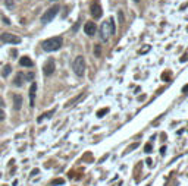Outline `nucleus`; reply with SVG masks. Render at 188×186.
I'll use <instances>...</instances> for the list:
<instances>
[{
  "label": "nucleus",
  "instance_id": "obj_1",
  "mask_svg": "<svg viewBox=\"0 0 188 186\" xmlns=\"http://www.w3.org/2000/svg\"><path fill=\"white\" fill-rule=\"evenodd\" d=\"M63 44V40L62 37H51V38H47L41 42V47L44 51H57Z\"/></svg>",
  "mask_w": 188,
  "mask_h": 186
},
{
  "label": "nucleus",
  "instance_id": "obj_2",
  "mask_svg": "<svg viewBox=\"0 0 188 186\" xmlns=\"http://www.w3.org/2000/svg\"><path fill=\"white\" fill-rule=\"evenodd\" d=\"M113 34H115L113 19H109L107 22H103V25L100 28V37H101V40H103V41H107Z\"/></svg>",
  "mask_w": 188,
  "mask_h": 186
},
{
  "label": "nucleus",
  "instance_id": "obj_3",
  "mask_svg": "<svg viewBox=\"0 0 188 186\" xmlns=\"http://www.w3.org/2000/svg\"><path fill=\"white\" fill-rule=\"evenodd\" d=\"M72 69H74L76 76H82L85 73V59H84V56H76L75 57L74 63H72Z\"/></svg>",
  "mask_w": 188,
  "mask_h": 186
},
{
  "label": "nucleus",
  "instance_id": "obj_4",
  "mask_svg": "<svg viewBox=\"0 0 188 186\" xmlns=\"http://www.w3.org/2000/svg\"><path fill=\"white\" fill-rule=\"evenodd\" d=\"M59 6H53V8H50V9H47L43 15H41V22L43 24H49V22H51L55 18H56V15L59 13Z\"/></svg>",
  "mask_w": 188,
  "mask_h": 186
},
{
  "label": "nucleus",
  "instance_id": "obj_5",
  "mask_svg": "<svg viewBox=\"0 0 188 186\" xmlns=\"http://www.w3.org/2000/svg\"><path fill=\"white\" fill-rule=\"evenodd\" d=\"M0 40L6 44H19L21 42V38L16 37L15 34H10V32H3L0 35Z\"/></svg>",
  "mask_w": 188,
  "mask_h": 186
},
{
  "label": "nucleus",
  "instance_id": "obj_6",
  "mask_svg": "<svg viewBox=\"0 0 188 186\" xmlns=\"http://www.w3.org/2000/svg\"><path fill=\"white\" fill-rule=\"evenodd\" d=\"M91 15L94 19H98V18H101L103 15V10H101V6H100V2L98 0H94L93 3H91Z\"/></svg>",
  "mask_w": 188,
  "mask_h": 186
},
{
  "label": "nucleus",
  "instance_id": "obj_7",
  "mask_svg": "<svg viewBox=\"0 0 188 186\" xmlns=\"http://www.w3.org/2000/svg\"><path fill=\"white\" fill-rule=\"evenodd\" d=\"M55 69H56V66H55V60L49 59L46 63H44V66H43V72H44V75L46 76H50V75H53Z\"/></svg>",
  "mask_w": 188,
  "mask_h": 186
},
{
  "label": "nucleus",
  "instance_id": "obj_8",
  "mask_svg": "<svg viewBox=\"0 0 188 186\" xmlns=\"http://www.w3.org/2000/svg\"><path fill=\"white\" fill-rule=\"evenodd\" d=\"M84 32L88 35V37H93L96 34V24L94 22H85L84 25Z\"/></svg>",
  "mask_w": 188,
  "mask_h": 186
},
{
  "label": "nucleus",
  "instance_id": "obj_9",
  "mask_svg": "<svg viewBox=\"0 0 188 186\" xmlns=\"http://www.w3.org/2000/svg\"><path fill=\"white\" fill-rule=\"evenodd\" d=\"M30 106L31 107H34V104H35V94H37V84L35 82H33L31 84V86H30Z\"/></svg>",
  "mask_w": 188,
  "mask_h": 186
},
{
  "label": "nucleus",
  "instance_id": "obj_10",
  "mask_svg": "<svg viewBox=\"0 0 188 186\" xmlns=\"http://www.w3.org/2000/svg\"><path fill=\"white\" fill-rule=\"evenodd\" d=\"M21 107H22V97L19 94H15L13 95V109L15 110H21Z\"/></svg>",
  "mask_w": 188,
  "mask_h": 186
},
{
  "label": "nucleus",
  "instance_id": "obj_11",
  "mask_svg": "<svg viewBox=\"0 0 188 186\" xmlns=\"http://www.w3.org/2000/svg\"><path fill=\"white\" fill-rule=\"evenodd\" d=\"M24 79H25V75L22 72H18V75L15 76V79H13V85L15 86H22L24 85Z\"/></svg>",
  "mask_w": 188,
  "mask_h": 186
},
{
  "label": "nucleus",
  "instance_id": "obj_12",
  "mask_svg": "<svg viewBox=\"0 0 188 186\" xmlns=\"http://www.w3.org/2000/svg\"><path fill=\"white\" fill-rule=\"evenodd\" d=\"M19 65H21V66H25V68H31V66H33V60L30 59V57H27V56H24V57L19 59Z\"/></svg>",
  "mask_w": 188,
  "mask_h": 186
},
{
  "label": "nucleus",
  "instance_id": "obj_13",
  "mask_svg": "<svg viewBox=\"0 0 188 186\" xmlns=\"http://www.w3.org/2000/svg\"><path fill=\"white\" fill-rule=\"evenodd\" d=\"M84 97H85V94H80V95H76V97H75V98H72V100H69V101L66 103L65 104V107H71V106H74L75 103H78L80 101V100H81V98H84Z\"/></svg>",
  "mask_w": 188,
  "mask_h": 186
},
{
  "label": "nucleus",
  "instance_id": "obj_14",
  "mask_svg": "<svg viewBox=\"0 0 188 186\" xmlns=\"http://www.w3.org/2000/svg\"><path fill=\"white\" fill-rule=\"evenodd\" d=\"M53 114H55V109H53V110H50V111H47V113H43V114H41L40 117L37 119V122H38V123H41V122H43L44 119H49V117H51Z\"/></svg>",
  "mask_w": 188,
  "mask_h": 186
},
{
  "label": "nucleus",
  "instance_id": "obj_15",
  "mask_svg": "<svg viewBox=\"0 0 188 186\" xmlns=\"http://www.w3.org/2000/svg\"><path fill=\"white\" fill-rule=\"evenodd\" d=\"M10 72H12V68H10L9 65H6V66L3 68V70H2V76H3V78H8V76L10 75Z\"/></svg>",
  "mask_w": 188,
  "mask_h": 186
},
{
  "label": "nucleus",
  "instance_id": "obj_16",
  "mask_svg": "<svg viewBox=\"0 0 188 186\" xmlns=\"http://www.w3.org/2000/svg\"><path fill=\"white\" fill-rule=\"evenodd\" d=\"M5 6L12 10V9L15 8V2H13V0H5Z\"/></svg>",
  "mask_w": 188,
  "mask_h": 186
},
{
  "label": "nucleus",
  "instance_id": "obj_17",
  "mask_svg": "<svg viewBox=\"0 0 188 186\" xmlns=\"http://www.w3.org/2000/svg\"><path fill=\"white\" fill-rule=\"evenodd\" d=\"M94 54H96V57H100V54H101V46H98V44L94 46Z\"/></svg>",
  "mask_w": 188,
  "mask_h": 186
},
{
  "label": "nucleus",
  "instance_id": "obj_18",
  "mask_svg": "<svg viewBox=\"0 0 188 186\" xmlns=\"http://www.w3.org/2000/svg\"><path fill=\"white\" fill-rule=\"evenodd\" d=\"M107 111H109V109H107V107H105V109H100V110L97 111V117H103Z\"/></svg>",
  "mask_w": 188,
  "mask_h": 186
},
{
  "label": "nucleus",
  "instance_id": "obj_19",
  "mask_svg": "<svg viewBox=\"0 0 188 186\" xmlns=\"http://www.w3.org/2000/svg\"><path fill=\"white\" fill-rule=\"evenodd\" d=\"M65 183V180L63 179H55L53 182H51V186H56V185H63Z\"/></svg>",
  "mask_w": 188,
  "mask_h": 186
},
{
  "label": "nucleus",
  "instance_id": "obj_20",
  "mask_svg": "<svg viewBox=\"0 0 188 186\" xmlns=\"http://www.w3.org/2000/svg\"><path fill=\"white\" fill-rule=\"evenodd\" d=\"M138 142H135V144H132V145H129V147H128V148H126V151H125V154H126V152H131L132 150H135V148H137V147H138Z\"/></svg>",
  "mask_w": 188,
  "mask_h": 186
},
{
  "label": "nucleus",
  "instance_id": "obj_21",
  "mask_svg": "<svg viewBox=\"0 0 188 186\" xmlns=\"http://www.w3.org/2000/svg\"><path fill=\"white\" fill-rule=\"evenodd\" d=\"M144 151L147 152V154H150V152L153 151V147H151V144H150V142H148V144H146V145H144Z\"/></svg>",
  "mask_w": 188,
  "mask_h": 186
},
{
  "label": "nucleus",
  "instance_id": "obj_22",
  "mask_svg": "<svg viewBox=\"0 0 188 186\" xmlns=\"http://www.w3.org/2000/svg\"><path fill=\"white\" fill-rule=\"evenodd\" d=\"M148 50H150V46H146V47H144L143 50H140V54H146Z\"/></svg>",
  "mask_w": 188,
  "mask_h": 186
},
{
  "label": "nucleus",
  "instance_id": "obj_23",
  "mask_svg": "<svg viewBox=\"0 0 188 186\" xmlns=\"http://www.w3.org/2000/svg\"><path fill=\"white\" fill-rule=\"evenodd\" d=\"M5 116H6V114H5L3 109H0V122H2V120H5Z\"/></svg>",
  "mask_w": 188,
  "mask_h": 186
},
{
  "label": "nucleus",
  "instance_id": "obj_24",
  "mask_svg": "<svg viewBox=\"0 0 188 186\" xmlns=\"http://www.w3.org/2000/svg\"><path fill=\"white\" fill-rule=\"evenodd\" d=\"M38 171H40L38 169H34L33 171H31V174H30V176H35V174H38Z\"/></svg>",
  "mask_w": 188,
  "mask_h": 186
},
{
  "label": "nucleus",
  "instance_id": "obj_25",
  "mask_svg": "<svg viewBox=\"0 0 188 186\" xmlns=\"http://www.w3.org/2000/svg\"><path fill=\"white\" fill-rule=\"evenodd\" d=\"M187 59H188V51L185 53V54H184V56H182V57H181V62H185Z\"/></svg>",
  "mask_w": 188,
  "mask_h": 186
},
{
  "label": "nucleus",
  "instance_id": "obj_26",
  "mask_svg": "<svg viewBox=\"0 0 188 186\" xmlns=\"http://www.w3.org/2000/svg\"><path fill=\"white\" fill-rule=\"evenodd\" d=\"M165 152H166V147H162L160 148V155H165Z\"/></svg>",
  "mask_w": 188,
  "mask_h": 186
},
{
  "label": "nucleus",
  "instance_id": "obj_27",
  "mask_svg": "<svg viewBox=\"0 0 188 186\" xmlns=\"http://www.w3.org/2000/svg\"><path fill=\"white\" fill-rule=\"evenodd\" d=\"M3 22H5L6 25H10V21H9L8 18H3Z\"/></svg>",
  "mask_w": 188,
  "mask_h": 186
},
{
  "label": "nucleus",
  "instance_id": "obj_28",
  "mask_svg": "<svg viewBox=\"0 0 188 186\" xmlns=\"http://www.w3.org/2000/svg\"><path fill=\"white\" fill-rule=\"evenodd\" d=\"M182 93H185V94L188 93V85H185V86H184V88H182Z\"/></svg>",
  "mask_w": 188,
  "mask_h": 186
},
{
  "label": "nucleus",
  "instance_id": "obj_29",
  "mask_svg": "<svg viewBox=\"0 0 188 186\" xmlns=\"http://www.w3.org/2000/svg\"><path fill=\"white\" fill-rule=\"evenodd\" d=\"M119 21H121V24L123 22V16H122V12H119Z\"/></svg>",
  "mask_w": 188,
  "mask_h": 186
},
{
  "label": "nucleus",
  "instance_id": "obj_30",
  "mask_svg": "<svg viewBox=\"0 0 188 186\" xmlns=\"http://www.w3.org/2000/svg\"><path fill=\"white\" fill-rule=\"evenodd\" d=\"M146 163H147V166H148V167H151V164H153V161L150 160V158H148V160L146 161Z\"/></svg>",
  "mask_w": 188,
  "mask_h": 186
},
{
  "label": "nucleus",
  "instance_id": "obj_31",
  "mask_svg": "<svg viewBox=\"0 0 188 186\" xmlns=\"http://www.w3.org/2000/svg\"><path fill=\"white\" fill-rule=\"evenodd\" d=\"M3 106H5V101H3V98H2V97H0V109H2V107H3Z\"/></svg>",
  "mask_w": 188,
  "mask_h": 186
},
{
  "label": "nucleus",
  "instance_id": "obj_32",
  "mask_svg": "<svg viewBox=\"0 0 188 186\" xmlns=\"http://www.w3.org/2000/svg\"><path fill=\"white\" fill-rule=\"evenodd\" d=\"M33 78H34L33 73H28V75H27V79H33Z\"/></svg>",
  "mask_w": 188,
  "mask_h": 186
},
{
  "label": "nucleus",
  "instance_id": "obj_33",
  "mask_svg": "<svg viewBox=\"0 0 188 186\" xmlns=\"http://www.w3.org/2000/svg\"><path fill=\"white\" fill-rule=\"evenodd\" d=\"M78 26H80V24L76 22V24H75V26H74V29H72V31H76V29H78Z\"/></svg>",
  "mask_w": 188,
  "mask_h": 186
},
{
  "label": "nucleus",
  "instance_id": "obj_34",
  "mask_svg": "<svg viewBox=\"0 0 188 186\" xmlns=\"http://www.w3.org/2000/svg\"><path fill=\"white\" fill-rule=\"evenodd\" d=\"M134 2H135V3H140V0H134Z\"/></svg>",
  "mask_w": 188,
  "mask_h": 186
},
{
  "label": "nucleus",
  "instance_id": "obj_35",
  "mask_svg": "<svg viewBox=\"0 0 188 186\" xmlns=\"http://www.w3.org/2000/svg\"><path fill=\"white\" fill-rule=\"evenodd\" d=\"M51 2H56V0H51Z\"/></svg>",
  "mask_w": 188,
  "mask_h": 186
}]
</instances>
